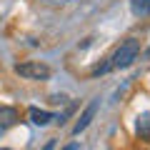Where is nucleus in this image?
Listing matches in <instances>:
<instances>
[{"label":"nucleus","mask_w":150,"mask_h":150,"mask_svg":"<svg viewBox=\"0 0 150 150\" xmlns=\"http://www.w3.org/2000/svg\"><path fill=\"white\" fill-rule=\"evenodd\" d=\"M138 55H140V40L128 38V40L120 43L118 50L112 53L110 68H128V65H133V60H138Z\"/></svg>","instance_id":"1"},{"label":"nucleus","mask_w":150,"mask_h":150,"mask_svg":"<svg viewBox=\"0 0 150 150\" xmlns=\"http://www.w3.org/2000/svg\"><path fill=\"white\" fill-rule=\"evenodd\" d=\"M15 73L25 80H48L53 75V70H50V65L40 63V60H25V63L15 65Z\"/></svg>","instance_id":"2"},{"label":"nucleus","mask_w":150,"mask_h":150,"mask_svg":"<svg viewBox=\"0 0 150 150\" xmlns=\"http://www.w3.org/2000/svg\"><path fill=\"white\" fill-rule=\"evenodd\" d=\"M98 105H100V100H90V105H88L85 110L80 112V118H78V123H75V128H73V133H75V135H80L83 130L90 125V120L95 118V112H98Z\"/></svg>","instance_id":"3"},{"label":"nucleus","mask_w":150,"mask_h":150,"mask_svg":"<svg viewBox=\"0 0 150 150\" xmlns=\"http://www.w3.org/2000/svg\"><path fill=\"white\" fill-rule=\"evenodd\" d=\"M135 133H138L140 140H150V110L140 112L135 118Z\"/></svg>","instance_id":"4"},{"label":"nucleus","mask_w":150,"mask_h":150,"mask_svg":"<svg viewBox=\"0 0 150 150\" xmlns=\"http://www.w3.org/2000/svg\"><path fill=\"white\" fill-rule=\"evenodd\" d=\"M18 123V110L10 105H0V130H8Z\"/></svg>","instance_id":"5"},{"label":"nucleus","mask_w":150,"mask_h":150,"mask_svg":"<svg viewBox=\"0 0 150 150\" xmlns=\"http://www.w3.org/2000/svg\"><path fill=\"white\" fill-rule=\"evenodd\" d=\"M30 120L35 125H48L50 120H55V115L50 110H40V108H30Z\"/></svg>","instance_id":"6"},{"label":"nucleus","mask_w":150,"mask_h":150,"mask_svg":"<svg viewBox=\"0 0 150 150\" xmlns=\"http://www.w3.org/2000/svg\"><path fill=\"white\" fill-rule=\"evenodd\" d=\"M130 10H133V15H138V18L150 15V0H130Z\"/></svg>","instance_id":"7"},{"label":"nucleus","mask_w":150,"mask_h":150,"mask_svg":"<svg viewBox=\"0 0 150 150\" xmlns=\"http://www.w3.org/2000/svg\"><path fill=\"white\" fill-rule=\"evenodd\" d=\"M60 150H80V145H78V143H70V145H63Z\"/></svg>","instance_id":"8"},{"label":"nucleus","mask_w":150,"mask_h":150,"mask_svg":"<svg viewBox=\"0 0 150 150\" xmlns=\"http://www.w3.org/2000/svg\"><path fill=\"white\" fill-rule=\"evenodd\" d=\"M53 148H55V140H48V143H45L40 150H53Z\"/></svg>","instance_id":"9"},{"label":"nucleus","mask_w":150,"mask_h":150,"mask_svg":"<svg viewBox=\"0 0 150 150\" xmlns=\"http://www.w3.org/2000/svg\"><path fill=\"white\" fill-rule=\"evenodd\" d=\"M145 58H150V48H148V50H145Z\"/></svg>","instance_id":"10"},{"label":"nucleus","mask_w":150,"mask_h":150,"mask_svg":"<svg viewBox=\"0 0 150 150\" xmlns=\"http://www.w3.org/2000/svg\"><path fill=\"white\" fill-rule=\"evenodd\" d=\"M0 150H10V148H0Z\"/></svg>","instance_id":"11"}]
</instances>
